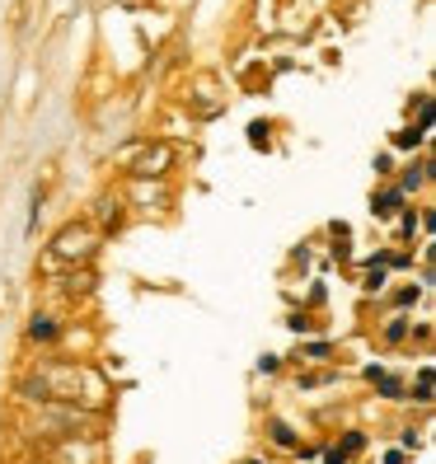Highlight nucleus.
<instances>
[{"mask_svg":"<svg viewBox=\"0 0 436 464\" xmlns=\"http://www.w3.org/2000/svg\"><path fill=\"white\" fill-rule=\"evenodd\" d=\"M249 146H267V122H254L249 127Z\"/></svg>","mask_w":436,"mask_h":464,"instance_id":"ddd939ff","label":"nucleus"},{"mask_svg":"<svg viewBox=\"0 0 436 464\" xmlns=\"http://www.w3.org/2000/svg\"><path fill=\"white\" fill-rule=\"evenodd\" d=\"M413 230H418V216L403 211V239H413Z\"/></svg>","mask_w":436,"mask_h":464,"instance_id":"f3484780","label":"nucleus"},{"mask_svg":"<svg viewBox=\"0 0 436 464\" xmlns=\"http://www.w3.org/2000/svg\"><path fill=\"white\" fill-rule=\"evenodd\" d=\"M160 165H170V146H155V150H146V155L131 165V174H141V179H146V174H165Z\"/></svg>","mask_w":436,"mask_h":464,"instance_id":"39448f33","label":"nucleus"},{"mask_svg":"<svg viewBox=\"0 0 436 464\" xmlns=\"http://www.w3.org/2000/svg\"><path fill=\"white\" fill-rule=\"evenodd\" d=\"M362 446H366V436H362V431H347V436H343V441H338V446H334L329 455H324V464H347V459H352V455H357Z\"/></svg>","mask_w":436,"mask_h":464,"instance_id":"20e7f679","label":"nucleus"},{"mask_svg":"<svg viewBox=\"0 0 436 464\" xmlns=\"http://www.w3.org/2000/svg\"><path fill=\"white\" fill-rule=\"evenodd\" d=\"M413 300H418V286H403V291H399V295H394V305H399V310H403V305H413Z\"/></svg>","mask_w":436,"mask_h":464,"instance_id":"dca6fc26","label":"nucleus"},{"mask_svg":"<svg viewBox=\"0 0 436 464\" xmlns=\"http://www.w3.org/2000/svg\"><path fill=\"white\" fill-rule=\"evenodd\" d=\"M403 334H408V319H394L390 329H385V338H390V343H403Z\"/></svg>","mask_w":436,"mask_h":464,"instance_id":"4468645a","label":"nucleus"},{"mask_svg":"<svg viewBox=\"0 0 436 464\" xmlns=\"http://www.w3.org/2000/svg\"><path fill=\"white\" fill-rule=\"evenodd\" d=\"M286 329H291V334H310V319H305V314H291Z\"/></svg>","mask_w":436,"mask_h":464,"instance_id":"2eb2a0df","label":"nucleus"},{"mask_svg":"<svg viewBox=\"0 0 436 464\" xmlns=\"http://www.w3.org/2000/svg\"><path fill=\"white\" fill-rule=\"evenodd\" d=\"M422 179H427V165H413V169L403 174V188H418ZM403 188H399V193H403Z\"/></svg>","mask_w":436,"mask_h":464,"instance_id":"f8f14e48","label":"nucleus"},{"mask_svg":"<svg viewBox=\"0 0 436 464\" xmlns=\"http://www.w3.org/2000/svg\"><path fill=\"white\" fill-rule=\"evenodd\" d=\"M399 207H403V193H399V188H385V193L371 198V216H375V221H390V216H399Z\"/></svg>","mask_w":436,"mask_h":464,"instance_id":"7ed1b4c3","label":"nucleus"},{"mask_svg":"<svg viewBox=\"0 0 436 464\" xmlns=\"http://www.w3.org/2000/svg\"><path fill=\"white\" fill-rule=\"evenodd\" d=\"M366 380H371V385H375L380 394H385V399H403V380H399V375H390L385 366H366Z\"/></svg>","mask_w":436,"mask_h":464,"instance_id":"f03ea898","label":"nucleus"},{"mask_svg":"<svg viewBox=\"0 0 436 464\" xmlns=\"http://www.w3.org/2000/svg\"><path fill=\"white\" fill-rule=\"evenodd\" d=\"M57 254L62 258H90L94 254V235L90 230H62L57 235Z\"/></svg>","mask_w":436,"mask_h":464,"instance_id":"f257e3e1","label":"nucleus"},{"mask_svg":"<svg viewBox=\"0 0 436 464\" xmlns=\"http://www.w3.org/2000/svg\"><path fill=\"white\" fill-rule=\"evenodd\" d=\"M244 464H258V459H244Z\"/></svg>","mask_w":436,"mask_h":464,"instance_id":"a211bd4d","label":"nucleus"},{"mask_svg":"<svg viewBox=\"0 0 436 464\" xmlns=\"http://www.w3.org/2000/svg\"><path fill=\"white\" fill-rule=\"evenodd\" d=\"M29 338H38V343H52V338H57V324H52L47 314H38V319L29 324Z\"/></svg>","mask_w":436,"mask_h":464,"instance_id":"0eeeda50","label":"nucleus"},{"mask_svg":"<svg viewBox=\"0 0 436 464\" xmlns=\"http://www.w3.org/2000/svg\"><path fill=\"white\" fill-rule=\"evenodd\" d=\"M301 357H305V362H329L334 347H329V343H310V347H301Z\"/></svg>","mask_w":436,"mask_h":464,"instance_id":"1a4fd4ad","label":"nucleus"},{"mask_svg":"<svg viewBox=\"0 0 436 464\" xmlns=\"http://www.w3.org/2000/svg\"><path fill=\"white\" fill-rule=\"evenodd\" d=\"M267 431H272V441H277V446H282V450H305V446H301V441H296V431H291V427H286V422H272V427H267Z\"/></svg>","mask_w":436,"mask_h":464,"instance_id":"423d86ee","label":"nucleus"},{"mask_svg":"<svg viewBox=\"0 0 436 464\" xmlns=\"http://www.w3.org/2000/svg\"><path fill=\"white\" fill-rule=\"evenodd\" d=\"M362 286H366V291H380V286H385V267L371 263V267H366V277H362Z\"/></svg>","mask_w":436,"mask_h":464,"instance_id":"9d476101","label":"nucleus"},{"mask_svg":"<svg viewBox=\"0 0 436 464\" xmlns=\"http://www.w3.org/2000/svg\"><path fill=\"white\" fill-rule=\"evenodd\" d=\"M413 399H418V403H427V399H431V371H427V366L418 371V394H413Z\"/></svg>","mask_w":436,"mask_h":464,"instance_id":"9b49d317","label":"nucleus"},{"mask_svg":"<svg viewBox=\"0 0 436 464\" xmlns=\"http://www.w3.org/2000/svg\"><path fill=\"white\" fill-rule=\"evenodd\" d=\"M422 136H427V131L403 127V131H394V146H399V150H413V146H422Z\"/></svg>","mask_w":436,"mask_h":464,"instance_id":"6e6552de","label":"nucleus"}]
</instances>
